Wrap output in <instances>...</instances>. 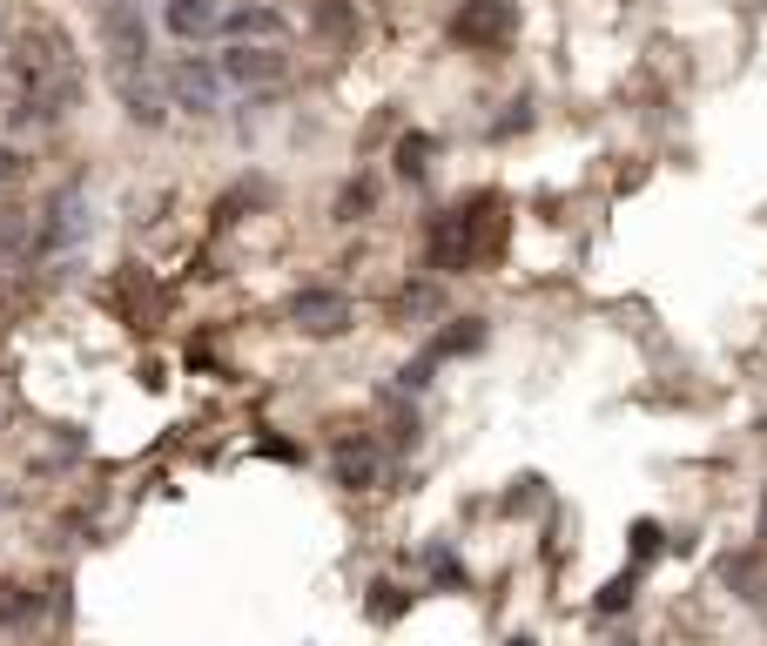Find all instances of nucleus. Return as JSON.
<instances>
[{
  "label": "nucleus",
  "mask_w": 767,
  "mask_h": 646,
  "mask_svg": "<svg viewBox=\"0 0 767 646\" xmlns=\"http://www.w3.org/2000/svg\"><path fill=\"white\" fill-rule=\"evenodd\" d=\"M0 619H14V626H21V619H34V593H28V586H14L8 600H0Z\"/></svg>",
  "instance_id": "nucleus-18"
},
{
  "label": "nucleus",
  "mask_w": 767,
  "mask_h": 646,
  "mask_svg": "<svg viewBox=\"0 0 767 646\" xmlns=\"http://www.w3.org/2000/svg\"><path fill=\"white\" fill-rule=\"evenodd\" d=\"M478 344H485V316H458V323H452V331H438V337H432V344H424V351H432V357L445 364V357H471Z\"/></svg>",
  "instance_id": "nucleus-12"
},
{
  "label": "nucleus",
  "mask_w": 767,
  "mask_h": 646,
  "mask_svg": "<svg viewBox=\"0 0 767 646\" xmlns=\"http://www.w3.org/2000/svg\"><path fill=\"white\" fill-rule=\"evenodd\" d=\"M34 257V216L28 209H0V270Z\"/></svg>",
  "instance_id": "nucleus-11"
},
{
  "label": "nucleus",
  "mask_w": 767,
  "mask_h": 646,
  "mask_svg": "<svg viewBox=\"0 0 767 646\" xmlns=\"http://www.w3.org/2000/svg\"><path fill=\"white\" fill-rule=\"evenodd\" d=\"M364 202H371V189L357 183V189H344V202H336V222H357L364 216Z\"/></svg>",
  "instance_id": "nucleus-20"
},
{
  "label": "nucleus",
  "mask_w": 767,
  "mask_h": 646,
  "mask_svg": "<svg viewBox=\"0 0 767 646\" xmlns=\"http://www.w3.org/2000/svg\"><path fill=\"white\" fill-rule=\"evenodd\" d=\"M485 216H498V196H465L458 209L432 216V236H424V263H432V277H465L471 263H485V250H491Z\"/></svg>",
  "instance_id": "nucleus-2"
},
{
  "label": "nucleus",
  "mask_w": 767,
  "mask_h": 646,
  "mask_svg": "<svg viewBox=\"0 0 767 646\" xmlns=\"http://www.w3.org/2000/svg\"><path fill=\"white\" fill-rule=\"evenodd\" d=\"M511 28H519V14H511V8H491V0H471V8L452 21V34H458V41H478V48L511 41Z\"/></svg>",
  "instance_id": "nucleus-9"
},
{
  "label": "nucleus",
  "mask_w": 767,
  "mask_h": 646,
  "mask_svg": "<svg viewBox=\"0 0 767 646\" xmlns=\"http://www.w3.org/2000/svg\"><path fill=\"white\" fill-rule=\"evenodd\" d=\"M511 646H532V639H511Z\"/></svg>",
  "instance_id": "nucleus-21"
},
{
  "label": "nucleus",
  "mask_w": 767,
  "mask_h": 646,
  "mask_svg": "<svg viewBox=\"0 0 767 646\" xmlns=\"http://www.w3.org/2000/svg\"><path fill=\"white\" fill-rule=\"evenodd\" d=\"M283 41H290V14L277 0H236V8H222L216 48H283Z\"/></svg>",
  "instance_id": "nucleus-5"
},
{
  "label": "nucleus",
  "mask_w": 767,
  "mask_h": 646,
  "mask_svg": "<svg viewBox=\"0 0 767 646\" xmlns=\"http://www.w3.org/2000/svg\"><path fill=\"white\" fill-rule=\"evenodd\" d=\"M21 176H28V155H21L14 142H0V189H14Z\"/></svg>",
  "instance_id": "nucleus-17"
},
{
  "label": "nucleus",
  "mask_w": 767,
  "mask_h": 646,
  "mask_svg": "<svg viewBox=\"0 0 767 646\" xmlns=\"http://www.w3.org/2000/svg\"><path fill=\"white\" fill-rule=\"evenodd\" d=\"M424 155H432V135H404L397 142V176L404 183H424Z\"/></svg>",
  "instance_id": "nucleus-13"
},
{
  "label": "nucleus",
  "mask_w": 767,
  "mask_h": 646,
  "mask_svg": "<svg viewBox=\"0 0 767 646\" xmlns=\"http://www.w3.org/2000/svg\"><path fill=\"white\" fill-rule=\"evenodd\" d=\"M81 102V61L68 48V34L54 28H34L14 41L8 54V128L14 135H41V128H61Z\"/></svg>",
  "instance_id": "nucleus-1"
},
{
  "label": "nucleus",
  "mask_w": 767,
  "mask_h": 646,
  "mask_svg": "<svg viewBox=\"0 0 767 646\" xmlns=\"http://www.w3.org/2000/svg\"><path fill=\"white\" fill-rule=\"evenodd\" d=\"M592 606H600L607 619H613V613H626V606H633V573H620V580H613V586H607L600 600H592Z\"/></svg>",
  "instance_id": "nucleus-14"
},
{
  "label": "nucleus",
  "mask_w": 767,
  "mask_h": 646,
  "mask_svg": "<svg viewBox=\"0 0 767 646\" xmlns=\"http://www.w3.org/2000/svg\"><path fill=\"white\" fill-rule=\"evenodd\" d=\"M330 478L344 485V492H371V478H377V451L364 438H344L330 451Z\"/></svg>",
  "instance_id": "nucleus-10"
},
{
  "label": "nucleus",
  "mask_w": 767,
  "mask_h": 646,
  "mask_svg": "<svg viewBox=\"0 0 767 646\" xmlns=\"http://www.w3.org/2000/svg\"><path fill=\"white\" fill-rule=\"evenodd\" d=\"M95 236V196H89V183H61L48 202H41V216H34V263H54V257H74L81 242Z\"/></svg>",
  "instance_id": "nucleus-4"
},
{
  "label": "nucleus",
  "mask_w": 767,
  "mask_h": 646,
  "mask_svg": "<svg viewBox=\"0 0 767 646\" xmlns=\"http://www.w3.org/2000/svg\"><path fill=\"white\" fill-rule=\"evenodd\" d=\"M162 95H168V108H183V115H196V122H216V115H229V108L242 102V95L229 88V74L216 67V54H203V48L162 61Z\"/></svg>",
  "instance_id": "nucleus-3"
},
{
  "label": "nucleus",
  "mask_w": 767,
  "mask_h": 646,
  "mask_svg": "<svg viewBox=\"0 0 767 646\" xmlns=\"http://www.w3.org/2000/svg\"><path fill=\"white\" fill-rule=\"evenodd\" d=\"M290 323L310 337H344L351 331V296L344 290H297L290 296Z\"/></svg>",
  "instance_id": "nucleus-8"
},
{
  "label": "nucleus",
  "mask_w": 767,
  "mask_h": 646,
  "mask_svg": "<svg viewBox=\"0 0 767 646\" xmlns=\"http://www.w3.org/2000/svg\"><path fill=\"white\" fill-rule=\"evenodd\" d=\"M404 606H411V600H404L397 586H377V600H371V619H397Z\"/></svg>",
  "instance_id": "nucleus-19"
},
{
  "label": "nucleus",
  "mask_w": 767,
  "mask_h": 646,
  "mask_svg": "<svg viewBox=\"0 0 767 646\" xmlns=\"http://www.w3.org/2000/svg\"><path fill=\"white\" fill-rule=\"evenodd\" d=\"M229 0H155V28L176 48H216Z\"/></svg>",
  "instance_id": "nucleus-7"
},
{
  "label": "nucleus",
  "mask_w": 767,
  "mask_h": 646,
  "mask_svg": "<svg viewBox=\"0 0 767 646\" xmlns=\"http://www.w3.org/2000/svg\"><path fill=\"white\" fill-rule=\"evenodd\" d=\"M660 552H666V532L640 519V525H633V559H660Z\"/></svg>",
  "instance_id": "nucleus-16"
},
{
  "label": "nucleus",
  "mask_w": 767,
  "mask_h": 646,
  "mask_svg": "<svg viewBox=\"0 0 767 646\" xmlns=\"http://www.w3.org/2000/svg\"><path fill=\"white\" fill-rule=\"evenodd\" d=\"M432 580L465 586V565H458V552H452V545H432Z\"/></svg>",
  "instance_id": "nucleus-15"
},
{
  "label": "nucleus",
  "mask_w": 767,
  "mask_h": 646,
  "mask_svg": "<svg viewBox=\"0 0 767 646\" xmlns=\"http://www.w3.org/2000/svg\"><path fill=\"white\" fill-rule=\"evenodd\" d=\"M0 28H8V21H0Z\"/></svg>",
  "instance_id": "nucleus-22"
},
{
  "label": "nucleus",
  "mask_w": 767,
  "mask_h": 646,
  "mask_svg": "<svg viewBox=\"0 0 767 646\" xmlns=\"http://www.w3.org/2000/svg\"><path fill=\"white\" fill-rule=\"evenodd\" d=\"M216 67L229 74V88L249 102V95H270L290 81V48H222Z\"/></svg>",
  "instance_id": "nucleus-6"
}]
</instances>
